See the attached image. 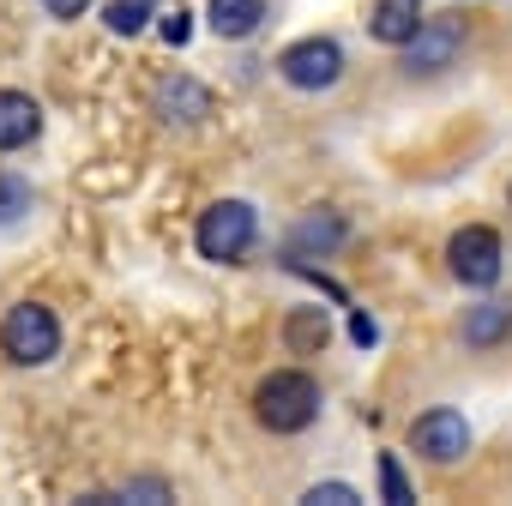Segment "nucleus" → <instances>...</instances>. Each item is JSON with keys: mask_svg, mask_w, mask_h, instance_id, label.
Wrapping results in <instances>:
<instances>
[{"mask_svg": "<svg viewBox=\"0 0 512 506\" xmlns=\"http://www.w3.org/2000/svg\"><path fill=\"white\" fill-rule=\"evenodd\" d=\"M253 416H260L272 434H302V428L320 416V386H314V374H302V368L266 374L260 392H253Z\"/></svg>", "mask_w": 512, "mask_h": 506, "instance_id": "1", "label": "nucleus"}, {"mask_svg": "<svg viewBox=\"0 0 512 506\" xmlns=\"http://www.w3.org/2000/svg\"><path fill=\"white\" fill-rule=\"evenodd\" d=\"M253 235H260V217H253L247 199H217L199 217V229H193V241H199V253H205L211 266H235L241 253L253 247Z\"/></svg>", "mask_w": 512, "mask_h": 506, "instance_id": "2", "label": "nucleus"}, {"mask_svg": "<svg viewBox=\"0 0 512 506\" xmlns=\"http://www.w3.org/2000/svg\"><path fill=\"white\" fill-rule=\"evenodd\" d=\"M0 350H7L19 368H43L55 350H61V320L43 308V302H19L0 326Z\"/></svg>", "mask_w": 512, "mask_h": 506, "instance_id": "3", "label": "nucleus"}, {"mask_svg": "<svg viewBox=\"0 0 512 506\" xmlns=\"http://www.w3.org/2000/svg\"><path fill=\"white\" fill-rule=\"evenodd\" d=\"M446 266L458 284L470 290H494L500 284V235L488 223H464L452 241H446Z\"/></svg>", "mask_w": 512, "mask_h": 506, "instance_id": "4", "label": "nucleus"}, {"mask_svg": "<svg viewBox=\"0 0 512 506\" xmlns=\"http://www.w3.org/2000/svg\"><path fill=\"white\" fill-rule=\"evenodd\" d=\"M278 73H284V85H296V91H326V85L344 79V49H338L332 37H302V43H290V49L278 55Z\"/></svg>", "mask_w": 512, "mask_h": 506, "instance_id": "5", "label": "nucleus"}, {"mask_svg": "<svg viewBox=\"0 0 512 506\" xmlns=\"http://www.w3.org/2000/svg\"><path fill=\"white\" fill-rule=\"evenodd\" d=\"M458 49H464V19L458 13H440V19H422L416 25V37L404 43V67L410 73H440V67L458 61Z\"/></svg>", "mask_w": 512, "mask_h": 506, "instance_id": "6", "label": "nucleus"}, {"mask_svg": "<svg viewBox=\"0 0 512 506\" xmlns=\"http://www.w3.org/2000/svg\"><path fill=\"white\" fill-rule=\"evenodd\" d=\"M410 452H422L434 464H458L470 452V422L458 410H428L410 422Z\"/></svg>", "mask_w": 512, "mask_h": 506, "instance_id": "7", "label": "nucleus"}, {"mask_svg": "<svg viewBox=\"0 0 512 506\" xmlns=\"http://www.w3.org/2000/svg\"><path fill=\"white\" fill-rule=\"evenodd\" d=\"M428 19V7L422 0H374V19H368V31H374V43H392V49H404L410 37H416V25Z\"/></svg>", "mask_w": 512, "mask_h": 506, "instance_id": "8", "label": "nucleus"}, {"mask_svg": "<svg viewBox=\"0 0 512 506\" xmlns=\"http://www.w3.org/2000/svg\"><path fill=\"white\" fill-rule=\"evenodd\" d=\"M43 133V109L25 91H0V151H19Z\"/></svg>", "mask_w": 512, "mask_h": 506, "instance_id": "9", "label": "nucleus"}, {"mask_svg": "<svg viewBox=\"0 0 512 506\" xmlns=\"http://www.w3.org/2000/svg\"><path fill=\"white\" fill-rule=\"evenodd\" d=\"M157 115H169L175 127H193V121H205L211 115V91L199 85V79H169L163 91H157Z\"/></svg>", "mask_w": 512, "mask_h": 506, "instance_id": "10", "label": "nucleus"}, {"mask_svg": "<svg viewBox=\"0 0 512 506\" xmlns=\"http://www.w3.org/2000/svg\"><path fill=\"white\" fill-rule=\"evenodd\" d=\"M344 241V217L332 211V205H314L296 229H290V253H296V260H302V253H332Z\"/></svg>", "mask_w": 512, "mask_h": 506, "instance_id": "11", "label": "nucleus"}, {"mask_svg": "<svg viewBox=\"0 0 512 506\" xmlns=\"http://www.w3.org/2000/svg\"><path fill=\"white\" fill-rule=\"evenodd\" d=\"M458 338H464V344H476V350L506 344V338H512V302H482V308H470V314H464V326H458Z\"/></svg>", "mask_w": 512, "mask_h": 506, "instance_id": "12", "label": "nucleus"}, {"mask_svg": "<svg viewBox=\"0 0 512 506\" xmlns=\"http://www.w3.org/2000/svg\"><path fill=\"white\" fill-rule=\"evenodd\" d=\"M205 19H211L217 37L235 43V37H253V31L266 25V0H211V13H205Z\"/></svg>", "mask_w": 512, "mask_h": 506, "instance_id": "13", "label": "nucleus"}, {"mask_svg": "<svg viewBox=\"0 0 512 506\" xmlns=\"http://www.w3.org/2000/svg\"><path fill=\"white\" fill-rule=\"evenodd\" d=\"M31 205H37L31 181H19L13 169H0V223H19V217H25Z\"/></svg>", "mask_w": 512, "mask_h": 506, "instance_id": "14", "label": "nucleus"}, {"mask_svg": "<svg viewBox=\"0 0 512 506\" xmlns=\"http://www.w3.org/2000/svg\"><path fill=\"white\" fill-rule=\"evenodd\" d=\"M145 19H151V0H115V7H109V31H115V37L145 31Z\"/></svg>", "mask_w": 512, "mask_h": 506, "instance_id": "15", "label": "nucleus"}, {"mask_svg": "<svg viewBox=\"0 0 512 506\" xmlns=\"http://www.w3.org/2000/svg\"><path fill=\"white\" fill-rule=\"evenodd\" d=\"M308 506H356V488L350 482H314L308 488Z\"/></svg>", "mask_w": 512, "mask_h": 506, "instance_id": "16", "label": "nucleus"}, {"mask_svg": "<svg viewBox=\"0 0 512 506\" xmlns=\"http://www.w3.org/2000/svg\"><path fill=\"white\" fill-rule=\"evenodd\" d=\"M380 482H386V500H392V506H410V482H404L398 458H380Z\"/></svg>", "mask_w": 512, "mask_h": 506, "instance_id": "17", "label": "nucleus"}, {"mask_svg": "<svg viewBox=\"0 0 512 506\" xmlns=\"http://www.w3.org/2000/svg\"><path fill=\"white\" fill-rule=\"evenodd\" d=\"M326 338V326H320V314H302V320H290V344H302V350H314Z\"/></svg>", "mask_w": 512, "mask_h": 506, "instance_id": "18", "label": "nucleus"}, {"mask_svg": "<svg viewBox=\"0 0 512 506\" xmlns=\"http://www.w3.org/2000/svg\"><path fill=\"white\" fill-rule=\"evenodd\" d=\"M43 7H49V13H55V19H79V13H85V7H91V0H43Z\"/></svg>", "mask_w": 512, "mask_h": 506, "instance_id": "19", "label": "nucleus"}, {"mask_svg": "<svg viewBox=\"0 0 512 506\" xmlns=\"http://www.w3.org/2000/svg\"><path fill=\"white\" fill-rule=\"evenodd\" d=\"M163 37H169V43H181V37H187V13H169V25H163Z\"/></svg>", "mask_w": 512, "mask_h": 506, "instance_id": "20", "label": "nucleus"}]
</instances>
